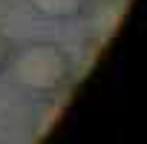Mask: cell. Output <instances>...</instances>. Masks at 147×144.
Returning <instances> with one entry per match:
<instances>
[{
  "label": "cell",
  "mask_w": 147,
  "mask_h": 144,
  "mask_svg": "<svg viewBox=\"0 0 147 144\" xmlns=\"http://www.w3.org/2000/svg\"><path fill=\"white\" fill-rule=\"evenodd\" d=\"M9 72L15 84L32 95H58L72 81V61L58 43L32 40L12 52Z\"/></svg>",
  "instance_id": "1"
},
{
  "label": "cell",
  "mask_w": 147,
  "mask_h": 144,
  "mask_svg": "<svg viewBox=\"0 0 147 144\" xmlns=\"http://www.w3.org/2000/svg\"><path fill=\"white\" fill-rule=\"evenodd\" d=\"M29 6L38 17L69 20V17H81L90 6V0H29Z\"/></svg>",
  "instance_id": "2"
},
{
  "label": "cell",
  "mask_w": 147,
  "mask_h": 144,
  "mask_svg": "<svg viewBox=\"0 0 147 144\" xmlns=\"http://www.w3.org/2000/svg\"><path fill=\"white\" fill-rule=\"evenodd\" d=\"M9 58H12V43L0 35V75L9 69Z\"/></svg>",
  "instance_id": "3"
}]
</instances>
